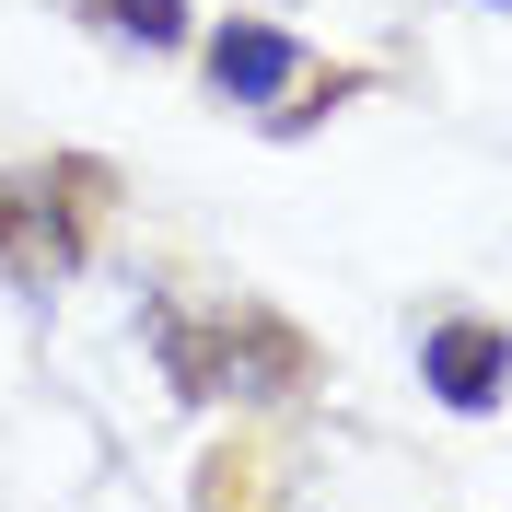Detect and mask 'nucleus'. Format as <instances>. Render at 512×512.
<instances>
[{"label":"nucleus","instance_id":"f257e3e1","mask_svg":"<svg viewBox=\"0 0 512 512\" xmlns=\"http://www.w3.org/2000/svg\"><path fill=\"white\" fill-rule=\"evenodd\" d=\"M419 384H431L454 419H489V408L512 396V326H489V315H431V326H419Z\"/></svg>","mask_w":512,"mask_h":512},{"label":"nucleus","instance_id":"f03ea898","mask_svg":"<svg viewBox=\"0 0 512 512\" xmlns=\"http://www.w3.org/2000/svg\"><path fill=\"white\" fill-rule=\"evenodd\" d=\"M198 59H210V94H222V105H280L291 82H303V35H280V24H256V12H233V24L198 47Z\"/></svg>","mask_w":512,"mask_h":512},{"label":"nucleus","instance_id":"7ed1b4c3","mask_svg":"<svg viewBox=\"0 0 512 512\" xmlns=\"http://www.w3.org/2000/svg\"><path fill=\"white\" fill-rule=\"evenodd\" d=\"M82 12H94L105 35H117V47H187V0H82Z\"/></svg>","mask_w":512,"mask_h":512},{"label":"nucleus","instance_id":"20e7f679","mask_svg":"<svg viewBox=\"0 0 512 512\" xmlns=\"http://www.w3.org/2000/svg\"><path fill=\"white\" fill-rule=\"evenodd\" d=\"M489 12H512V0H489Z\"/></svg>","mask_w":512,"mask_h":512}]
</instances>
